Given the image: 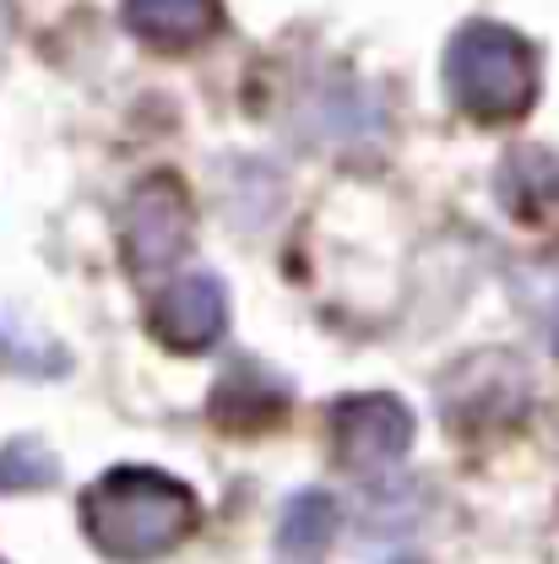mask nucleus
Instances as JSON below:
<instances>
[{"mask_svg":"<svg viewBox=\"0 0 559 564\" xmlns=\"http://www.w3.org/2000/svg\"><path fill=\"white\" fill-rule=\"evenodd\" d=\"M196 527V499L158 467H115L82 494V532L109 560H158Z\"/></svg>","mask_w":559,"mask_h":564,"instance_id":"nucleus-1","label":"nucleus"},{"mask_svg":"<svg viewBox=\"0 0 559 564\" xmlns=\"http://www.w3.org/2000/svg\"><path fill=\"white\" fill-rule=\"evenodd\" d=\"M445 87L473 120H516L538 98V55L499 22H467L445 44Z\"/></svg>","mask_w":559,"mask_h":564,"instance_id":"nucleus-2","label":"nucleus"},{"mask_svg":"<svg viewBox=\"0 0 559 564\" xmlns=\"http://www.w3.org/2000/svg\"><path fill=\"white\" fill-rule=\"evenodd\" d=\"M332 434H337V456L348 467H386L413 445V413L397 397H348L332 413Z\"/></svg>","mask_w":559,"mask_h":564,"instance_id":"nucleus-3","label":"nucleus"},{"mask_svg":"<svg viewBox=\"0 0 559 564\" xmlns=\"http://www.w3.org/2000/svg\"><path fill=\"white\" fill-rule=\"evenodd\" d=\"M126 245H131V267L137 272H158L174 256H185L191 212H185V191L174 180H147L131 196V207H126Z\"/></svg>","mask_w":559,"mask_h":564,"instance_id":"nucleus-4","label":"nucleus"},{"mask_svg":"<svg viewBox=\"0 0 559 564\" xmlns=\"http://www.w3.org/2000/svg\"><path fill=\"white\" fill-rule=\"evenodd\" d=\"M228 326V293L223 282L196 272V278H180L158 304H152V332L180 352H202L223 337Z\"/></svg>","mask_w":559,"mask_h":564,"instance_id":"nucleus-5","label":"nucleus"},{"mask_svg":"<svg viewBox=\"0 0 559 564\" xmlns=\"http://www.w3.org/2000/svg\"><path fill=\"white\" fill-rule=\"evenodd\" d=\"M126 28L152 50H191L223 28V0H126Z\"/></svg>","mask_w":559,"mask_h":564,"instance_id":"nucleus-6","label":"nucleus"},{"mask_svg":"<svg viewBox=\"0 0 559 564\" xmlns=\"http://www.w3.org/2000/svg\"><path fill=\"white\" fill-rule=\"evenodd\" d=\"M499 202L527 217V223H544L559 212V158L549 152H510L505 169H499Z\"/></svg>","mask_w":559,"mask_h":564,"instance_id":"nucleus-7","label":"nucleus"},{"mask_svg":"<svg viewBox=\"0 0 559 564\" xmlns=\"http://www.w3.org/2000/svg\"><path fill=\"white\" fill-rule=\"evenodd\" d=\"M332 538H337V505H332V494H321V489L293 494L278 521L282 564H315L332 549Z\"/></svg>","mask_w":559,"mask_h":564,"instance_id":"nucleus-8","label":"nucleus"},{"mask_svg":"<svg viewBox=\"0 0 559 564\" xmlns=\"http://www.w3.org/2000/svg\"><path fill=\"white\" fill-rule=\"evenodd\" d=\"M282 408H288V391L272 386L267 375H256L250 364L234 369V375L217 386V397H212V413L228 423V429H261V423L282 419Z\"/></svg>","mask_w":559,"mask_h":564,"instance_id":"nucleus-9","label":"nucleus"},{"mask_svg":"<svg viewBox=\"0 0 559 564\" xmlns=\"http://www.w3.org/2000/svg\"><path fill=\"white\" fill-rule=\"evenodd\" d=\"M44 484H55V456L39 440H11L0 451V489L17 494V489H44Z\"/></svg>","mask_w":559,"mask_h":564,"instance_id":"nucleus-10","label":"nucleus"},{"mask_svg":"<svg viewBox=\"0 0 559 564\" xmlns=\"http://www.w3.org/2000/svg\"><path fill=\"white\" fill-rule=\"evenodd\" d=\"M555 348H559V304H555Z\"/></svg>","mask_w":559,"mask_h":564,"instance_id":"nucleus-11","label":"nucleus"}]
</instances>
